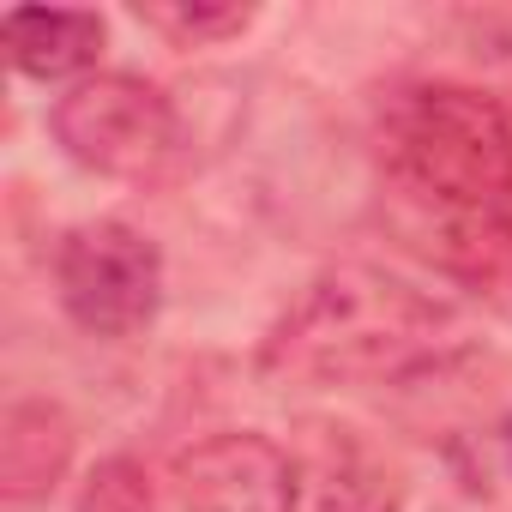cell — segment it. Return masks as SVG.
Instances as JSON below:
<instances>
[{
    "label": "cell",
    "mask_w": 512,
    "mask_h": 512,
    "mask_svg": "<svg viewBox=\"0 0 512 512\" xmlns=\"http://www.w3.org/2000/svg\"><path fill=\"white\" fill-rule=\"evenodd\" d=\"M73 416L49 398H19L0 416V500L43 506L73 470Z\"/></svg>",
    "instance_id": "6"
},
{
    "label": "cell",
    "mask_w": 512,
    "mask_h": 512,
    "mask_svg": "<svg viewBox=\"0 0 512 512\" xmlns=\"http://www.w3.org/2000/svg\"><path fill=\"white\" fill-rule=\"evenodd\" d=\"M175 506L181 512H296L302 464L272 434L229 428L175 458Z\"/></svg>",
    "instance_id": "5"
},
{
    "label": "cell",
    "mask_w": 512,
    "mask_h": 512,
    "mask_svg": "<svg viewBox=\"0 0 512 512\" xmlns=\"http://www.w3.org/2000/svg\"><path fill=\"white\" fill-rule=\"evenodd\" d=\"M73 512H157V494H151L145 464H139V458H127V452L103 458V464L85 476V488H79V506H73Z\"/></svg>",
    "instance_id": "10"
},
{
    "label": "cell",
    "mask_w": 512,
    "mask_h": 512,
    "mask_svg": "<svg viewBox=\"0 0 512 512\" xmlns=\"http://www.w3.org/2000/svg\"><path fill=\"white\" fill-rule=\"evenodd\" d=\"M103 19L97 13H67V7H13L0 19V43H7L13 67L37 85H61V79H91L97 55H103Z\"/></svg>",
    "instance_id": "7"
},
{
    "label": "cell",
    "mask_w": 512,
    "mask_h": 512,
    "mask_svg": "<svg viewBox=\"0 0 512 512\" xmlns=\"http://www.w3.org/2000/svg\"><path fill=\"white\" fill-rule=\"evenodd\" d=\"M320 512H398L392 470L338 428V440L320 452Z\"/></svg>",
    "instance_id": "8"
},
{
    "label": "cell",
    "mask_w": 512,
    "mask_h": 512,
    "mask_svg": "<svg viewBox=\"0 0 512 512\" xmlns=\"http://www.w3.org/2000/svg\"><path fill=\"white\" fill-rule=\"evenodd\" d=\"M374 163L392 217L470 290H512V109L476 85L422 79L386 97Z\"/></svg>",
    "instance_id": "1"
},
{
    "label": "cell",
    "mask_w": 512,
    "mask_h": 512,
    "mask_svg": "<svg viewBox=\"0 0 512 512\" xmlns=\"http://www.w3.org/2000/svg\"><path fill=\"white\" fill-rule=\"evenodd\" d=\"M55 302L91 338H139L163 308V253L121 217L73 223L55 241Z\"/></svg>",
    "instance_id": "4"
},
{
    "label": "cell",
    "mask_w": 512,
    "mask_h": 512,
    "mask_svg": "<svg viewBox=\"0 0 512 512\" xmlns=\"http://www.w3.org/2000/svg\"><path fill=\"white\" fill-rule=\"evenodd\" d=\"M464 356V320L446 296L386 266H326L260 338L272 386H398Z\"/></svg>",
    "instance_id": "2"
},
{
    "label": "cell",
    "mask_w": 512,
    "mask_h": 512,
    "mask_svg": "<svg viewBox=\"0 0 512 512\" xmlns=\"http://www.w3.org/2000/svg\"><path fill=\"white\" fill-rule=\"evenodd\" d=\"M133 19L175 49H217L253 25V7H223V0H139Z\"/></svg>",
    "instance_id": "9"
},
{
    "label": "cell",
    "mask_w": 512,
    "mask_h": 512,
    "mask_svg": "<svg viewBox=\"0 0 512 512\" xmlns=\"http://www.w3.org/2000/svg\"><path fill=\"white\" fill-rule=\"evenodd\" d=\"M49 139L103 181H145L181 145L175 103L139 73H91L49 103Z\"/></svg>",
    "instance_id": "3"
}]
</instances>
